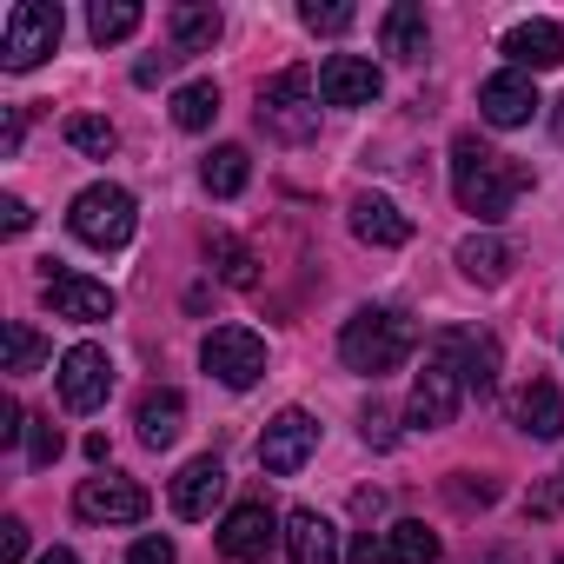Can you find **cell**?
<instances>
[{"instance_id": "ac0fdd59", "label": "cell", "mask_w": 564, "mask_h": 564, "mask_svg": "<svg viewBox=\"0 0 564 564\" xmlns=\"http://www.w3.org/2000/svg\"><path fill=\"white\" fill-rule=\"evenodd\" d=\"M219 498H226V465L213 452L193 458V465H180V478H173V511L180 518H213Z\"/></svg>"}, {"instance_id": "44dd1931", "label": "cell", "mask_w": 564, "mask_h": 564, "mask_svg": "<svg viewBox=\"0 0 564 564\" xmlns=\"http://www.w3.org/2000/svg\"><path fill=\"white\" fill-rule=\"evenodd\" d=\"M226 34V14L213 8V0H186V8H173V54H213Z\"/></svg>"}, {"instance_id": "8d00e7d4", "label": "cell", "mask_w": 564, "mask_h": 564, "mask_svg": "<svg viewBox=\"0 0 564 564\" xmlns=\"http://www.w3.org/2000/svg\"><path fill=\"white\" fill-rule=\"evenodd\" d=\"M346 564H392V544H386L379 531H359V538L346 544Z\"/></svg>"}, {"instance_id": "7c38bea8", "label": "cell", "mask_w": 564, "mask_h": 564, "mask_svg": "<svg viewBox=\"0 0 564 564\" xmlns=\"http://www.w3.org/2000/svg\"><path fill=\"white\" fill-rule=\"evenodd\" d=\"M272 538H286V531H279V518H272L259 498L232 505L226 524H219V551H226V564H259V557L272 551Z\"/></svg>"}, {"instance_id": "f6af8a7d", "label": "cell", "mask_w": 564, "mask_h": 564, "mask_svg": "<svg viewBox=\"0 0 564 564\" xmlns=\"http://www.w3.org/2000/svg\"><path fill=\"white\" fill-rule=\"evenodd\" d=\"M478 564H518V557H511V551H491V557H478Z\"/></svg>"}, {"instance_id": "ba28073f", "label": "cell", "mask_w": 564, "mask_h": 564, "mask_svg": "<svg viewBox=\"0 0 564 564\" xmlns=\"http://www.w3.org/2000/svg\"><path fill=\"white\" fill-rule=\"evenodd\" d=\"M313 452H319V419L300 412V405H286L259 432V471H272V478H293Z\"/></svg>"}, {"instance_id": "4316f807", "label": "cell", "mask_w": 564, "mask_h": 564, "mask_svg": "<svg viewBox=\"0 0 564 564\" xmlns=\"http://www.w3.org/2000/svg\"><path fill=\"white\" fill-rule=\"evenodd\" d=\"M219 120V87L213 80H186L180 94H173V127L180 133H206Z\"/></svg>"}, {"instance_id": "ffe728a7", "label": "cell", "mask_w": 564, "mask_h": 564, "mask_svg": "<svg viewBox=\"0 0 564 564\" xmlns=\"http://www.w3.org/2000/svg\"><path fill=\"white\" fill-rule=\"evenodd\" d=\"M133 425H140V445H147V452H166V445H180V432H186V399H180L173 386H153V392L140 399Z\"/></svg>"}, {"instance_id": "5b68a950", "label": "cell", "mask_w": 564, "mask_h": 564, "mask_svg": "<svg viewBox=\"0 0 564 564\" xmlns=\"http://www.w3.org/2000/svg\"><path fill=\"white\" fill-rule=\"evenodd\" d=\"M259 127H265L272 140H286V147L313 140V133H319V80H313L306 67L272 74V80L259 87Z\"/></svg>"}, {"instance_id": "b9f144b4", "label": "cell", "mask_w": 564, "mask_h": 564, "mask_svg": "<svg viewBox=\"0 0 564 564\" xmlns=\"http://www.w3.org/2000/svg\"><path fill=\"white\" fill-rule=\"evenodd\" d=\"M21 133H28V127H21V113L0 120V153H21Z\"/></svg>"}, {"instance_id": "3957f363", "label": "cell", "mask_w": 564, "mask_h": 564, "mask_svg": "<svg viewBox=\"0 0 564 564\" xmlns=\"http://www.w3.org/2000/svg\"><path fill=\"white\" fill-rule=\"evenodd\" d=\"M465 339L471 333H438L432 339L425 372L412 379V399H405V425L412 432H445L458 419V399H465Z\"/></svg>"}, {"instance_id": "8fae6325", "label": "cell", "mask_w": 564, "mask_h": 564, "mask_svg": "<svg viewBox=\"0 0 564 564\" xmlns=\"http://www.w3.org/2000/svg\"><path fill=\"white\" fill-rule=\"evenodd\" d=\"M74 511H80L87 524H140V518H147V491H140L133 478L107 471V478H87V485L74 491Z\"/></svg>"}, {"instance_id": "7a4b0ae2", "label": "cell", "mask_w": 564, "mask_h": 564, "mask_svg": "<svg viewBox=\"0 0 564 564\" xmlns=\"http://www.w3.org/2000/svg\"><path fill=\"white\" fill-rule=\"evenodd\" d=\"M412 346H419V326H412V313H399V306H359V313L346 319V333H339V359H346V372H359V379L399 372Z\"/></svg>"}, {"instance_id": "f35d334b", "label": "cell", "mask_w": 564, "mask_h": 564, "mask_svg": "<svg viewBox=\"0 0 564 564\" xmlns=\"http://www.w3.org/2000/svg\"><path fill=\"white\" fill-rule=\"evenodd\" d=\"M28 438V412H21V399H0V445H21Z\"/></svg>"}, {"instance_id": "9a60e30c", "label": "cell", "mask_w": 564, "mask_h": 564, "mask_svg": "<svg viewBox=\"0 0 564 564\" xmlns=\"http://www.w3.org/2000/svg\"><path fill=\"white\" fill-rule=\"evenodd\" d=\"M538 87H531V74H518V67H505V74H491L485 87H478V113L491 120V127H531L538 120Z\"/></svg>"}, {"instance_id": "7bdbcfd3", "label": "cell", "mask_w": 564, "mask_h": 564, "mask_svg": "<svg viewBox=\"0 0 564 564\" xmlns=\"http://www.w3.org/2000/svg\"><path fill=\"white\" fill-rule=\"evenodd\" d=\"M392 419L386 412H366V445H392V432H386Z\"/></svg>"}, {"instance_id": "484cf974", "label": "cell", "mask_w": 564, "mask_h": 564, "mask_svg": "<svg viewBox=\"0 0 564 564\" xmlns=\"http://www.w3.org/2000/svg\"><path fill=\"white\" fill-rule=\"evenodd\" d=\"M140 8H133V0H94V8H87V34L100 41V47H113V41H133L140 34Z\"/></svg>"}, {"instance_id": "5bb4252c", "label": "cell", "mask_w": 564, "mask_h": 564, "mask_svg": "<svg viewBox=\"0 0 564 564\" xmlns=\"http://www.w3.org/2000/svg\"><path fill=\"white\" fill-rule=\"evenodd\" d=\"M379 94H386V74L372 61H359V54H333L319 67V100L326 107H372Z\"/></svg>"}, {"instance_id": "7402d4cb", "label": "cell", "mask_w": 564, "mask_h": 564, "mask_svg": "<svg viewBox=\"0 0 564 564\" xmlns=\"http://www.w3.org/2000/svg\"><path fill=\"white\" fill-rule=\"evenodd\" d=\"M458 272L471 279V286H505L511 246H505L498 232H465V239H458Z\"/></svg>"}, {"instance_id": "52a82bcc", "label": "cell", "mask_w": 564, "mask_h": 564, "mask_svg": "<svg viewBox=\"0 0 564 564\" xmlns=\"http://www.w3.org/2000/svg\"><path fill=\"white\" fill-rule=\"evenodd\" d=\"M199 366L226 386V392H252L265 379V339L252 326H213L199 346Z\"/></svg>"}, {"instance_id": "1f68e13d", "label": "cell", "mask_w": 564, "mask_h": 564, "mask_svg": "<svg viewBox=\"0 0 564 564\" xmlns=\"http://www.w3.org/2000/svg\"><path fill=\"white\" fill-rule=\"evenodd\" d=\"M300 21H306V34H346L359 14H352V8H339V0H306Z\"/></svg>"}, {"instance_id": "f1b7e54d", "label": "cell", "mask_w": 564, "mask_h": 564, "mask_svg": "<svg viewBox=\"0 0 564 564\" xmlns=\"http://www.w3.org/2000/svg\"><path fill=\"white\" fill-rule=\"evenodd\" d=\"M67 147L87 153V160H107V153L120 147V127H113L107 113H74V120H67Z\"/></svg>"}, {"instance_id": "603a6c76", "label": "cell", "mask_w": 564, "mask_h": 564, "mask_svg": "<svg viewBox=\"0 0 564 564\" xmlns=\"http://www.w3.org/2000/svg\"><path fill=\"white\" fill-rule=\"evenodd\" d=\"M379 41H386V54H399V61H425V54H432V28H425V8H412V0L386 8V21H379Z\"/></svg>"}, {"instance_id": "bcb514c9", "label": "cell", "mask_w": 564, "mask_h": 564, "mask_svg": "<svg viewBox=\"0 0 564 564\" xmlns=\"http://www.w3.org/2000/svg\"><path fill=\"white\" fill-rule=\"evenodd\" d=\"M557 564H564V557H557Z\"/></svg>"}, {"instance_id": "9c48e42d", "label": "cell", "mask_w": 564, "mask_h": 564, "mask_svg": "<svg viewBox=\"0 0 564 564\" xmlns=\"http://www.w3.org/2000/svg\"><path fill=\"white\" fill-rule=\"evenodd\" d=\"M61 405L67 412H100L107 405V392H113V359H107V346H67L61 352Z\"/></svg>"}, {"instance_id": "8992f818", "label": "cell", "mask_w": 564, "mask_h": 564, "mask_svg": "<svg viewBox=\"0 0 564 564\" xmlns=\"http://www.w3.org/2000/svg\"><path fill=\"white\" fill-rule=\"evenodd\" d=\"M61 34H67V14L54 0H21L0 21V67L8 74H34L47 54H61Z\"/></svg>"}, {"instance_id": "d4e9b609", "label": "cell", "mask_w": 564, "mask_h": 564, "mask_svg": "<svg viewBox=\"0 0 564 564\" xmlns=\"http://www.w3.org/2000/svg\"><path fill=\"white\" fill-rule=\"evenodd\" d=\"M199 180H206L213 199H239L246 180H252V153H246V147H213L206 166H199Z\"/></svg>"}, {"instance_id": "ee69618b", "label": "cell", "mask_w": 564, "mask_h": 564, "mask_svg": "<svg viewBox=\"0 0 564 564\" xmlns=\"http://www.w3.org/2000/svg\"><path fill=\"white\" fill-rule=\"evenodd\" d=\"M41 564H80V557H74L67 544H54V551H41Z\"/></svg>"}, {"instance_id": "6da1fadb", "label": "cell", "mask_w": 564, "mask_h": 564, "mask_svg": "<svg viewBox=\"0 0 564 564\" xmlns=\"http://www.w3.org/2000/svg\"><path fill=\"white\" fill-rule=\"evenodd\" d=\"M524 186H531V166H518L511 153L485 147L478 133H458V140H452V193H458V206H465L478 226L511 219V206H518Z\"/></svg>"}, {"instance_id": "60d3db41", "label": "cell", "mask_w": 564, "mask_h": 564, "mask_svg": "<svg viewBox=\"0 0 564 564\" xmlns=\"http://www.w3.org/2000/svg\"><path fill=\"white\" fill-rule=\"evenodd\" d=\"M452 498H458V505H491V498H498V485H485V478L471 485V471H458V485H452Z\"/></svg>"}, {"instance_id": "d6986e66", "label": "cell", "mask_w": 564, "mask_h": 564, "mask_svg": "<svg viewBox=\"0 0 564 564\" xmlns=\"http://www.w3.org/2000/svg\"><path fill=\"white\" fill-rule=\"evenodd\" d=\"M286 557H293V564H339V531H333V518L313 511V505L286 511Z\"/></svg>"}, {"instance_id": "ab89813d", "label": "cell", "mask_w": 564, "mask_h": 564, "mask_svg": "<svg viewBox=\"0 0 564 564\" xmlns=\"http://www.w3.org/2000/svg\"><path fill=\"white\" fill-rule=\"evenodd\" d=\"M173 61H180V54H147V61L133 67V87H160V80L173 74Z\"/></svg>"}, {"instance_id": "277c9868", "label": "cell", "mask_w": 564, "mask_h": 564, "mask_svg": "<svg viewBox=\"0 0 564 564\" xmlns=\"http://www.w3.org/2000/svg\"><path fill=\"white\" fill-rule=\"evenodd\" d=\"M133 226H140V206H133V193L113 186V180L80 186L74 206H67V232H74L80 246H94V252H120V246L133 239Z\"/></svg>"}, {"instance_id": "836d02e7", "label": "cell", "mask_w": 564, "mask_h": 564, "mask_svg": "<svg viewBox=\"0 0 564 564\" xmlns=\"http://www.w3.org/2000/svg\"><path fill=\"white\" fill-rule=\"evenodd\" d=\"M127 564H180V544H173V538H160V531H147V538H133Z\"/></svg>"}, {"instance_id": "d590c367", "label": "cell", "mask_w": 564, "mask_h": 564, "mask_svg": "<svg viewBox=\"0 0 564 564\" xmlns=\"http://www.w3.org/2000/svg\"><path fill=\"white\" fill-rule=\"evenodd\" d=\"M524 511H531V518H557V511H564V471H557V478H544V485L524 498Z\"/></svg>"}, {"instance_id": "74e56055", "label": "cell", "mask_w": 564, "mask_h": 564, "mask_svg": "<svg viewBox=\"0 0 564 564\" xmlns=\"http://www.w3.org/2000/svg\"><path fill=\"white\" fill-rule=\"evenodd\" d=\"M34 226V213H28V199L21 193H0V232H8V239H21Z\"/></svg>"}, {"instance_id": "83f0119b", "label": "cell", "mask_w": 564, "mask_h": 564, "mask_svg": "<svg viewBox=\"0 0 564 564\" xmlns=\"http://www.w3.org/2000/svg\"><path fill=\"white\" fill-rule=\"evenodd\" d=\"M386 544H392V564H438V531L425 518H399Z\"/></svg>"}, {"instance_id": "e575fe53", "label": "cell", "mask_w": 564, "mask_h": 564, "mask_svg": "<svg viewBox=\"0 0 564 564\" xmlns=\"http://www.w3.org/2000/svg\"><path fill=\"white\" fill-rule=\"evenodd\" d=\"M28 518H0V564H28Z\"/></svg>"}, {"instance_id": "2e32d148", "label": "cell", "mask_w": 564, "mask_h": 564, "mask_svg": "<svg viewBox=\"0 0 564 564\" xmlns=\"http://www.w3.org/2000/svg\"><path fill=\"white\" fill-rule=\"evenodd\" d=\"M511 425H518L524 438H564V392H557L544 372H531V379L511 392Z\"/></svg>"}, {"instance_id": "d6a6232c", "label": "cell", "mask_w": 564, "mask_h": 564, "mask_svg": "<svg viewBox=\"0 0 564 564\" xmlns=\"http://www.w3.org/2000/svg\"><path fill=\"white\" fill-rule=\"evenodd\" d=\"M61 458V432H54V419H28V465L41 471V465H54Z\"/></svg>"}, {"instance_id": "4dcf8cb0", "label": "cell", "mask_w": 564, "mask_h": 564, "mask_svg": "<svg viewBox=\"0 0 564 564\" xmlns=\"http://www.w3.org/2000/svg\"><path fill=\"white\" fill-rule=\"evenodd\" d=\"M0 346H8V372H14V379H28V372H34V366L47 359V339H41V333H34L28 319H8V333H0Z\"/></svg>"}, {"instance_id": "cb8c5ba5", "label": "cell", "mask_w": 564, "mask_h": 564, "mask_svg": "<svg viewBox=\"0 0 564 564\" xmlns=\"http://www.w3.org/2000/svg\"><path fill=\"white\" fill-rule=\"evenodd\" d=\"M206 259H213V272H219V286H232V293H252V286H259V252H252L246 239L206 232Z\"/></svg>"}, {"instance_id": "e0dca14e", "label": "cell", "mask_w": 564, "mask_h": 564, "mask_svg": "<svg viewBox=\"0 0 564 564\" xmlns=\"http://www.w3.org/2000/svg\"><path fill=\"white\" fill-rule=\"evenodd\" d=\"M346 219H352V232H359L366 246H405V239H412V213H405L399 199H386V193H359Z\"/></svg>"}, {"instance_id": "30bf717a", "label": "cell", "mask_w": 564, "mask_h": 564, "mask_svg": "<svg viewBox=\"0 0 564 564\" xmlns=\"http://www.w3.org/2000/svg\"><path fill=\"white\" fill-rule=\"evenodd\" d=\"M41 306L54 319H74V326H100L113 319V286L107 279H87V272H47V286H41Z\"/></svg>"}, {"instance_id": "4fadbf2b", "label": "cell", "mask_w": 564, "mask_h": 564, "mask_svg": "<svg viewBox=\"0 0 564 564\" xmlns=\"http://www.w3.org/2000/svg\"><path fill=\"white\" fill-rule=\"evenodd\" d=\"M498 54H505L518 74H551V67H564V28L544 21V14H531V21H518V28L498 41Z\"/></svg>"}, {"instance_id": "f546056e", "label": "cell", "mask_w": 564, "mask_h": 564, "mask_svg": "<svg viewBox=\"0 0 564 564\" xmlns=\"http://www.w3.org/2000/svg\"><path fill=\"white\" fill-rule=\"evenodd\" d=\"M465 392H478V399L498 392V339L491 333H471L465 339Z\"/></svg>"}]
</instances>
